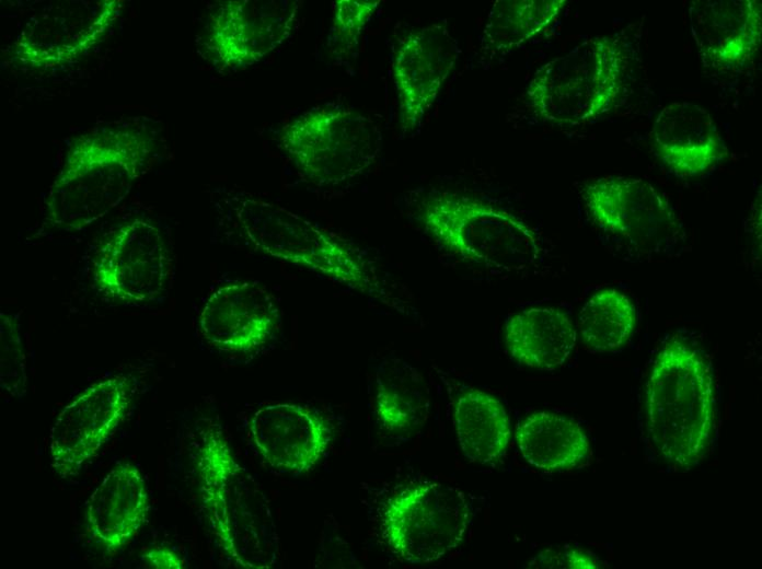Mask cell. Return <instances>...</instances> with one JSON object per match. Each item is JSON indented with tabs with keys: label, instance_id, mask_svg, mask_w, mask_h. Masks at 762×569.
Here are the masks:
<instances>
[{
	"label": "cell",
	"instance_id": "obj_1",
	"mask_svg": "<svg viewBox=\"0 0 762 569\" xmlns=\"http://www.w3.org/2000/svg\"><path fill=\"white\" fill-rule=\"evenodd\" d=\"M196 468L203 506L224 555L239 568H273L280 539L269 501L213 423L200 432Z\"/></svg>",
	"mask_w": 762,
	"mask_h": 569
},
{
	"label": "cell",
	"instance_id": "obj_2",
	"mask_svg": "<svg viewBox=\"0 0 762 569\" xmlns=\"http://www.w3.org/2000/svg\"><path fill=\"white\" fill-rule=\"evenodd\" d=\"M151 148L143 132L126 127L96 129L79 138L50 185L47 221L81 230L104 217L127 197Z\"/></svg>",
	"mask_w": 762,
	"mask_h": 569
},
{
	"label": "cell",
	"instance_id": "obj_3",
	"mask_svg": "<svg viewBox=\"0 0 762 569\" xmlns=\"http://www.w3.org/2000/svg\"><path fill=\"white\" fill-rule=\"evenodd\" d=\"M713 375L697 350L672 339L657 353L646 385V428L667 462L695 465L705 454L714 423Z\"/></svg>",
	"mask_w": 762,
	"mask_h": 569
},
{
	"label": "cell",
	"instance_id": "obj_4",
	"mask_svg": "<svg viewBox=\"0 0 762 569\" xmlns=\"http://www.w3.org/2000/svg\"><path fill=\"white\" fill-rule=\"evenodd\" d=\"M245 240L267 255L305 267L386 303L391 293L377 268L358 248L284 207L241 195L233 198Z\"/></svg>",
	"mask_w": 762,
	"mask_h": 569
},
{
	"label": "cell",
	"instance_id": "obj_5",
	"mask_svg": "<svg viewBox=\"0 0 762 569\" xmlns=\"http://www.w3.org/2000/svg\"><path fill=\"white\" fill-rule=\"evenodd\" d=\"M418 219L448 254L489 269H526L542 254L538 235L521 218L474 197L430 193L420 204Z\"/></svg>",
	"mask_w": 762,
	"mask_h": 569
},
{
	"label": "cell",
	"instance_id": "obj_6",
	"mask_svg": "<svg viewBox=\"0 0 762 569\" xmlns=\"http://www.w3.org/2000/svg\"><path fill=\"white\" fill-rule=\"evenodd\" d=\"M626 55L611 36L588 38L542 65L526 95L545 121L580 125L608 113L624 84Z\"/></svg>",
	"mask_w": 762,
	"mask_h": 569
},
{
	"label": "cell",
	"instance_id": "obj_7",
	"mask_svg": "<svg viewBox=\"0 0 762 569\" xmlns=\"http://www.w3.org/2000/svg\"><path fill=\"white\" fill-rule=\"evenodd\" d=\"M280 143L307 179L337 185L376 162L382 135L369 116L344 104H325L291 119L281 131Z\"/></svg>",
	"mask_w": 762,
	"mask_h": 569
},
{
	"label": "cell",
	"instance_id": "obj_8",
	"mask_svg": "<svg viewBox=\"0 0 762 569\" xmlns=\"http://www.w3.org/2000/svg\"><path fill=\"white\" fill-rule=\"evenodd\" d=\"M471 509L463 491L443 483L407 487L389 499L382 527L393 553L408 564H429L462 542Z\"/></svg>",
	"mask_w": 762,
	"mask_h": 569
},
{
	"label": "cell",
	"instance_id": "obj_9",
	"mask_svg": "<svg viewBox=\"0 0 762 569\" xmlns=\"http://www.w3.org/2000/svg\"><path fill=\"white\" fill-rule=\"evenodd\" d=\"M592 221L638 251L667 254L682 242L683 225L668 198L640 178L605 176L581 190Z\"/></svg>",
	"mask_w": 762,
	"mask_h": 569
},
{
	"label": "cell",
	"instance_id": "obj_10",
	"mask_svg": "<svg viewBox=\"0 0 762 569\" xmlns=\"http://www.w3.org/2000/svg\"><path fill=\"white\" fill-rule=\"evenodd\" d=\"M134 382L112 375L86 387L58 414L49 432V458L61 478L79 474L125 418Z\"/></svg>",
	"mask_w": 762,
	"mask_h": 569
},
{
	"label": "cell",
	"instance_id": "obj_11",
	"mask_svg": "<svg viewBox=\"0 0 762 569\" xmlns=\"http://www.w3.org/2000/svg\"><path fill=\"white\" fill-rule=\"evenodd\" d=\"M170 255L161 231L145 219L119 227L100 247L93 280L105 295L126 303L157 300L165 291Z\"/></svg>",
	"mask_w": 762,
	"mask_h": 569
},
{
	"label": "cell",
	"instance_id": "obj_12",
	"mask_svg": "<svg viewBox=\"0 0 762 569\" xmlns=\"http://www.w3.org/2000/svg\"><path fill=\"white\" fill-rule=\"evenodd\" d=\"M297 11V2L287 0L224 1L208 19L204 47L223 68L254 65L291 35Z\"/></svg>",
	"mask_w": 762,
	"mask_h": 569
},
{
	"label": "cell",
	"instance_id": "obj_13",
	"mask_svg": "<svg viewBox=\"0 0 762 569\" xmlns=\"http://www.w3.org/2000/svg\"><path fill=\"white\" fill-rule=\"evenodd\" d=\"M459 54L458 40L446 23L422 27L403 39L394 56L392 76L404 133L415 130L432 107Z\"/></svg>",
	"mask_w": 762,
	"mask_h": 569
},
{
	"label": "cell",
	"instance_id": "obj_14",
	"mask_svg": "<svg viewBox=\"0 0 762 569\" xmlns=\"http://www.w3.org/2000/svg\"><path fill=\"white\" fill-rule=\"evenodd\" d=\"M249 431L266 463L295 475L314 468L333 440L332 425L321 413L295 403L268 404L257 409Z\"/></svg>",
	"mask_w": 762,
	"mask_h": 569
},
{
	"label": "cell",
	"instance_id": "obj_15",
	"mask_svg": "<svg viewBox=\"0 0 762 569\" xmlns=\"http://www.w3.org/2000/svg\"><path fill=\"white\" fill-rule=\"evenodd\" d=\"M277 299L258 281H238L207 299L199 327L204 338L226 352L247 353L267 342L278 327Z\"/></svg>",
	"mask_w": 762,
	"mask_h": 569
},
{
	"label": "cell",
	"instance_id": "obj_16",
	"mask_svg": "<svg viewBox=\"0 0 762 569\" xmlns=\"http://www.w3.org/2000/svg\"><path fill=\"white\" fill-rule=\"evenodd\" d=\"M116 1L56 5L30 21L16 43V56L32 67H54L84 55L117 15Z\"/></svg>",
	"mask_w": 762,
	"mask_h": 569
},
{
	"label": "cell",
	"instance_id": "obj_17",
	"mask_svg": "<svg viewBox=\"0 0 762 569\" xmlns=\"http://www.w3.org/2000/svg\"><path fill=\"white\" fill-rule=\"evenodd\" d=\"M688 18L698 56L707 68L739 67L760 47L761 1L693 0Z\"/></svg>",
	"mask_w": 762,
	"mask_h": 569
},
{
	"label": "cell",
	"instance_id": "obj_18",
	"mask_svg": "<svg viewBox=\"0 0 762 569\" xmlns=\"http://www.w3.org/2000/svg\"><path fill=\"white\" fill-rule=\"evenodd\" d=\"M651 140L662 164L679 177H695L725 159L727 147L707 109L673 102L657 115Z\"/></svg>",
	"mask_w": 762,
	"mask_h": 569
},
{
	"label": "cell",
	"instance_id": "obj_19",
	"mask_svg": "<svg viewBox=\"0 0 762 569\" xmlns=\"http://www.w3.org/2000/svg\"><path fill=\"white\" fill-rule=\"evenodd\" d=\"M149 492L140 469L131 463L113 467L91 492L85 504L90 537L107 553L124 548L147 523Z\"/></svg>",
	"mask_w": 762,
	"mask_h": 569
},
{
	"label": "cell",
	"instance_id": "obj_20",
	"mask_svg": "<svg viewBox=\"0 0 762 569\" xmlns=\"http://www.w3.org/2000/svg\"><path fill=\"white\" fill-rule=\"evenodd\" d=\"M576 329L572 318L554 307L515 313L505 324V345L518 362L536 370H554L572 353Z\"/></svg>",
	"mask_w": 762,
	"mask_h": 569
},
{
	"label": "cell",
	"instance_id": "obj_21",
	"mask_svg": "<svg viewBox=\"0 0 762 569\" xmlns=\"http://www.w3.org/2000/svg\"><path fill=\"white\" fill-rule=\"evenodd\" d=\"M516 439L523 458L545 472L574 468L589 452L581 427L555 413L541 411L527 417L518 426Z\"/></svg>",
	"mask_w": 762,
	"mask_h": 569
},
{
	"label": "cell",
	"instance_id": "obj_22",
	"mask_svg": "<svg viewBox=\"0 0 762 569\" xmlns=\"http://www.w3.org/2000/svg\"><path fill=\"white\" fill-rule=\"evenodd\" d=\"M430 397L422 373L400 358L384 359L376 373V414L389 431L408 432L428 418Z\"/></svg>",
	"mask_w": 762,
	"mask_h": 569
},
{
	"label": "cell",
	"instance_id": "obj_23",
	"mask_svg": "<svg viewBox=\"0 0 762 569\" xmlns=\"http://www.w3.org/2000/svg\"><path fill=\"white\" fill-rule=\"evenodd\" d=\"M453 418L460 448L469 461L489 464L505 454L510 421L497 398L477 390L464 391L455 400Z\"/></svg>",
	"mask_w": 762,
	"mask_h": 569
},
{
	"label": "cell",
	"instance_id": "obj_24",
	"mask_svg": "<svg viewBox=\"0 0 762 569\" xmlns=\"http://www.w3.org/2000/svg\"><path fill=\"white\" fill-rule=\"evenodd\" d=\"M565 0H497L483 31V44L507 53L543 32L558 16Z\"/></svg>",
	"mask_w": 762,
	"mask_h": 569
},
{
	"label": "cell",
	"instance_id": "obj_25",
	"mask_svg": "<svg viewBox=\"0 0 762 569\" xmlns=\"http://www.w3.org/2000/svg\"><path fill=\"white\" fill-rule=\"evenodd\" d=\"M636 322L632 301L615 289L593 294L581 307L578 328L584 344L598 352L621 348L631 337Z\"/></svg>",
	"mask_w": 762,
	"mask_h": 569
},
{
	"label": "cell",
	"instance_id": "obj_26",
	"mask_svg": "<svg viewBox=\"0 0 762 569\" xmlns=\"http://www.w3.org/2000/svg\"><path fill=\"white\" fill-rule=\"evenodd\" d=\"M0 385L11 397L26 393V359L18 317L0 313Z\"/></svg>",
	"mask_w": 762,
	"mask_h": 569
},
{
	"label": "cell",
	"instance_id": "obj_27",
	"mask_svg": "<svg viewBox=\"0 0 762 569\" xmlns=\"http://www.w3.org/2000/svg\"><path fill=\"white\" fill-rule=\"evenodd\" d=\"M379 0H338L334 5L328 46L338 55L348 54L377 10Z\"/></svg>",
	"mask_w": 762,
	"mask_h": 569
},
{
	"label": "cell",
	"instance_id": "obj_28",
	"mask_svg": "<svg viewBox=\"0 0 762 569\" xmlns=\"http://www.w3.org/2000/svg\"><path fill=\"white\" fill-rule=\"evenodd\" d=\"M531 568H598V562L588 553L575 549H546L530 564Z\"/></svg>",
	"mask_w": 762,
	"mask_h": 569
},
{
	"label": "cell",
	"instance_id": "obj_29",
	"mask_svg": "<svg viewBox=\"0 0 762 569\" xmlns=\"http://www.w3.org/2000/svg\"><path fill=\"white\" fill-rule=\"evenodd\" d=\"M147 567L154 569H182L185 562L174 550L168 547H154L141 556Z\"/></svg>",
	"mask_w": 762,
	"mask_h": 569
}]
</instances>
